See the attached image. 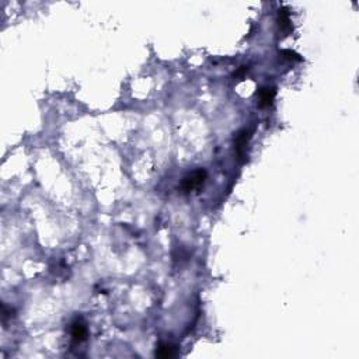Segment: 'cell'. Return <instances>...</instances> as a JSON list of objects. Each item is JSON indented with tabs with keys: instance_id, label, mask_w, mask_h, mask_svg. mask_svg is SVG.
<instances>
[{
	"instance_id": "6da1fadb",
	"label": "cell",
	"mask_w": 359,
	"mask_h": 359,
	"mask_svg": "<svg viewBox=\"0 0 359 359\" xmlns=\"http://www.w3.org/2000/svg\"><path fill=\"white\" fill-rule=\"evenodd\" d=\"M206 171L204 168H198L193 171L191 174H188L185 179L182 180V184H181V188L184 193H191L195 188H199L206 180Z\"/></svg>"
},
{
	"instance_id": "7a4b0ae2",
	"label": "cell",
	"mask_w": 359,
	"mask_h": 359,
	"mask_svg": "<svg viewBox=\"0 0 359 359\" xmlns=\"http://www.w3.org/2000/svg\"><path fill=\"white\" fill-rule=\"evenodd\" d=\"M250 131L248 129H242L236 133V138H234V147H236V153L239 156V160H243V157L245 156V147H247V143L250 141Z\"/></svg>"
},
{
	"instance_id": "3957f363",
	"label": "cell",
	"mask_w": 359,
	"mask_h": 359,
	"mask_svg": "<svg viewBox=\"0 0 359 359\" xmlns=\"http://www.w3.org/2000/svg\"><path fill=\"white\" fill-rule=\"evenodd\" d=\"M86 338H87V327L82 319H76L72 323V340L76 344H80Z\"/></svg>"
},
{
	"instance_id": "277c9868",
	"label": "cell",
	"mask_w": 359,
	"mask_h": 359,
	"mask_svg": "<svg viewBox=\"0 0 359 359\" xmlns=\"http://www.w3.org/2000/svg\"><path fill=\"white\" fill-rule=\"evenodd\" d=\"M275 94H277V90L275 87H262L258 91V98H260V108H267L269 107L274 98H275Z\"/></svg>"
},
{
	"instance_id": "5b68a950",
	"label": "cell",
	"mask_w": 359,
	"mask_h": 359,
	"mask_svg": "<svg viewBox=\"0 0 359 359\" xmlns=\"http://www.w3.org/2000/svg\"><path fill=\"white\" fill-rule=\"evenodd\" d=\"M278 26H279V30L282 31L285 35H288L292 31V23H291L289 12L285 7L279 9V13H278Z\"/></svg>"
},
{
	"instance_id": "8992f818",
	"label": "cell",
	"mask_w": 359,
	"mask_h": 359,
	"mask_svg": "<svg viewBox=\"0 0 359 359\" xmlns=\"http://www.w3.org/2000/svg\"><path fill=\"white\" fill-rule=\"evenodd\" d=\"M176 355V348L166 343H160L156 349V357L159 358H171Z\"/></svg>"
},
{
	"instance_id": "52a82bcc",
	"label": "cell",
	"mask_w": 359,
	"mask_h": 359,
	"mask_svg": "<svg viewBox=\"0 0 359 359\" xmlns=\"http://www.w3.org/2000/svg\"><path fill=\"white\" fill-rule=\"evenodd\" d=\"M281 55H282L285 59H288V61H296V62H300L302 61L300 55L296 53L295 51H291V49H283V51H281Z\"/></svg>"
},
{
	"instance_id": "ba28073f",
	"label": "cell",
	"mask_w": 359,
	"mask_h": 359,
	"mask_svg": "<svg viewBox=\"0 0 359 359\" xmlns=\"http://www.w3.org/2000/svg\"><path fill=\"white\" fill-rule=\"evenodd\" d=\"M248 72V66H242L237 72H234V75L233 76L234 77H243L245 73Z\"/></svg>"
}]
</instances>
